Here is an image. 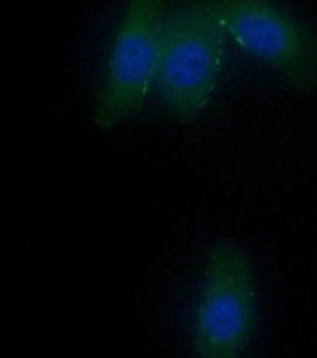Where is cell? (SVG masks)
Wrapping results in <instances>:
<instances>
[{
	"mask_svg": "<svg viewBox=\"0 0 317 358\" xmlns=\"http://www.w3.org/2000/svg\"><path fill=\"white\" fill-rule=\"evenodd\" d=\"M258 279L247 252L223 241L209 252L195 296L191 344L202 358L246 355L259 331Z\"/></svg>",
	"mask_w": 317,
	"mask_h": 358,
	"instance_id": "6da1fadb",
	"label": "cell"
},
{
	"mask_svg": "<svg viewBox=\"0 0 317 358\" xmlns=\"http://www.w3.org/2000/svg\"><path fill=\"white\" fill-rule=\"evenodd\" d=\"M223 40V29L207 0L164 9L153 90L175 117L197 116L215 94Z\"/></svg>",
	"mask_w": 317,
	"mask_h": 358,
	"instance_id": "7a4b0ae2",
	"label": "cell"
},
{
	"mask_svg": "<svg viewBox=\"0 0 317 358\" xmlns=\"http://www.w3.org/2000/svg\"><path fill=\"white\" fill-rule=\"evenodd\" d=\"M235 46L298 90L317 81V36L307 20L278 0H207Z\"/></svg>",
	"mask_w": 317,
	"mask_h": 358,
	"instance_id": "3957f363",
	"label": "cell"
},
{
	"mask_svg": "<svg viewBox=\"0 0 317 358\" xmlns=\"http://www.w3.org/2000/svg\"><path fill=\"white\" fill-rule=\"evenodd\" d=\"M163 15V0H128L101 80L96 106L100 128H112L137 112L153 88Z\"/></svg>",
	"mask_w": 317,
	"mask_h": 358,
	"instance_id": "277c9868",
	"label": "cell"
}]
</instances>
